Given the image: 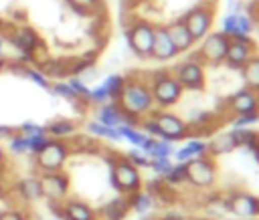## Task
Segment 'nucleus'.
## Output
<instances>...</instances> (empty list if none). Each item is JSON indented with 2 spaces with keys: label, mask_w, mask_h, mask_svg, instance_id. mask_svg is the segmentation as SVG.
<instances>
[{
  "label": "nucleus",
  "mask_w": 259,
  "mask_h": 220,
  "mask_svg": "<svg viewBox=\"0 0 259 220\" xmlns=\"http://www.w3.org/2000/svg\"><path fill=\"white\" fill-rule=\"evenodd\" d=\"M115 103L121 107V111L134 119H142L144 115L154 111V99L150 93V85H146L140 79H130L123 83V89Z\"/></svg>",
  "instance_id": "f257e3e1"
},
{
  "label": "nucleus",
  "mask_w": 259,
  "mask_h": 220,
  "mask_svg": "<svg viewBox=\"0 0 259 220\" xmlns=\"http://www.w3.org/2000/svg\"><path fill=\"white\" fill-rule=\"evenodd\" d=\"M182 91H184L182 85L178 83V79L170 71H156L152 75L150 93H152L154 105H158L160 109L176 105L182 97Z\"/></svg>",
  "instance_id": "f03ea898"
},
{
  "label": "nucleus",
  "mask_w": 259,
  "mask_h": 220,
  "mask_svg": "<svg viewBox=\"0 0 259 220\" xmlns=\"http://www.w3.org/2000/svg\"><path fill=\"white\" fill-rule=\"evenodd\" d=\"M109 166H111V172H109V180H111V186L121 192V194H134L138 190H142V174H140V168H136L127 157H109Z\"/></svg>",
  "instance_id": "7ed1b4c3"
},
{
  "label": "nucleus",
  "mask_w": 259,
  "mask_h": 220,
  "mask_svg": "<svg viewBox=\"0 0 259 220\" xmlns=\"http://www.w3.org/2000/svg\"><path fill=\"white\" fill-rule=\"evenodd\" d=\"M71 145L63 139H49L47 145L34 153V168L38 174L42 172H61L69 159Z\"/></svg>",
  "instance_id": "20e7f679"
},
{
  "label": "nucleus",
  "mask_w": 259,
  "mask_h": 220,
  "mask_svg": "<svg viewBox=\"0 0 259 220\" xmlns=\"http://www.w3.org/2000/svg\"><path fill=\"white\" fill-rule=\"evenodd\" d=\"M152 121L156 125V131H158V139H164V141H178V139H184L190 131L188 123L184 119H180L176 113H170V111H152Z\"/></svg>",
  "instance_id": "39448f33"
},
{
  "label": "nucleus",
  "mask_w": 259,
  "mask_h": 220,
  "mask_svg": "<svg viewBox=\"0 0 259 220\" xmlns=\"http://www.w3.org/2000/svg\"><path fill=\"white\" fill-rule=\"evenodd\" d=\"M184 170H186V182L198 190H206L217 182V163L208 155L184 161Z\"/></svg>",
  "instance_id": "423d86ee"
},
{
  "label": "nucleus",
  "mask_w": 259,
  "mask_h": 220,
  "mask_svg": "<svg viewBox=\"0 0 259 220\" xmlns=\"http://www.w3.org/2000/svg\"><path fill=\"white\" fill-rule=\"evenodd\" d=\"M38 182H40L42 198L49 202V206L61 204L63 200H67L71 180L63 170L61 172H42V174H38Z\"/></svg>",
  "instance_id": "0eeeda50"
},
{
  "label": "nucleus",
  "mask_w": 259,
  "mask_h": 220,
  "mask_svg": "<svg viewBox=\"0 0 259 220\" xmlns=\"http://www.w3.org/2000/svg\"><path fill=\"white\" fill-rule=\"evenodd\" d=\"M127 44L140 59H148L154 46V24H150L148 20L134 22L127 28Z\"/></svg>",
  "instance_id": "6e6552de"
},
{
  "label": "nucleus",
  "mask_w": 259,
  "mask_h": 220,
  "mask_svg": "<svg viewBox=\"0 0 259 220\" xmlns=\"http://www.w3.org/2000/svg\"><path fill=\"white\" fill-rule=\"evenodd\" d=\"M172 75L178 79L182 89H190V91H202L204 89L206 75H204V67L198 59H188V61L178 63Z\"/></svg>",
  "instance_id": "1a4fd4ad"
},
{
  "label": "nucleus",
  "mask_w": 259,
  "mask_h": 220,
  "mask_svg": "<svg viewBox=\"0 0 259 220\" xmlns=\"http://www.w3.org/2000/svg\"><path fill=\"white\" fill-rule=\"evenodd\" d=\"M229 46V36L223 32H208L202 38V44L194 57H198L200 63L206 65H221L225 63V52Z\"/></svg>",
  "instance_id": "9d476101"
},
{
  "label": "nucleus",
  "mask_w": 259,
  "mask_h": 220,
  "mask_svg": "<svg viewBox=\"0 0 259 220\" xmlns=\"http://www.w3.org/2000/svg\"><path fill=\"white\" fill-rule=\"evenodd\" d=\"M227 210L241 220H255L259 218V198L249 192H233L225 198Z\"/></svg>",
  "instance_id": "9b49d317"
},
{
  "label": "nucleus",
  "mask_w": 259,
  "mask_h": 220,
  "mask_svg": "<svg viewBox=\"0 0 259 220\" xmlns=\"http://www.w3.org/2000/svg\"><path fill=\"white\" fill-rule=\"evenodd\" d=\"M182 24L186 26V30L190 32V36L196 40H202L208 32H210V26H212V12L206 8V6H194L190 8L182 18Z\"/></svg>",
  "instance_id": "f8f14e48"
},
{
  "label": "nucleus",
  "mask_w": 259,
  "mask_h": 220,
  "mask_svg": "<svg viewBox=\"0 0 259 220\" xmlns=\"http://www.w3.org/2000/svg\"><path fill=\"white\" fill-rule=\"evenodd\" d=\"M51 208L61 220H99L97 210L77 198H67L61 204H53Z\"/></svg>",
  "instance_id": "ddd939ff"
},
{
  "label": "nucleus",
  "mask_w": 259,
  "mask_h": 220,
  "mask_svg": "<svg viewBox=\"0 0 259 220\" xmlns=\"http://www.w3.org/2000/svg\"><path fill=\"white\" fill-rule=\"evenodd\" d=\"M255 54H257V46L251 40V36L229 38V46H227V52H225V63L233 69H241Z\"/></svg>",
  "instance_id": "4468645a"
},
{
  "label": "nucleus",
  "mask_w": 259,
  "mask_h": 220,
  "mask_svg": "<svg viewBox=\"0 0 259 220\" xmlns=\"http://www.w3.org/2000/svg\"><path fill=\"white\" fill-rule=\"evenodd\" d=\"M95 121H99L107 127H119V125H138L140 119L125 115L115 101H109V103H103L97 107V119Z\"/></svg>",
  "instance_id": "2eb2a0df"
},
{
  "label": "nucleus",
  "mask_w": 259,
  "mask_h": 220,
  "mask_svg": "<svg viewBox=\"0 0 259 220\" xmlns=\"http://www.w3.org/2000/svg\"><path fill=\"white\" fill-rule=\"evenodd\" d=\"M178 54L176 46L172 44L168 32H166V26L160 24V26H154V46H152V59L156 61H172L174 57Z\"/></svg>",
  "instance_id": "dca6fc26"
},
{
  "label": "nucleus",
  "mask_w": 259,
  "mask_h": 220,
  "mask_svg": "<svg viewBox=\"0 0 259 220\" xmlns=\"http://www.w3.org/2000/svg\"><path fill=\"white\" fill-rule=\"evenodd\" d=\"M229 109L235 115H245V113H255L259 111V93L253 89H241L229 99Z\"/></svg>",
  "instance_id": "f3484780"
},
{
  "label": "nucleus",
  "mask_w": 259,
  "mask_h": 220,
  "mask_svg": "<svg viewBox=\"0 0 259 220\" xmlns=\"http://www.w3.org/2000/svg\"><path fill=\"white\" fill-rule=\"evenodd\" d=\"M253 30V22L249 16L245 14H227L223 18V34H227L229 38H237V36H249Z\"/></svg>",
  "instance_id": "a211bd4d"
},
{
  "label": "nucleus",
  "mask_w": 259,
  "mask_h": 220,
  "mask_svg": "<svg viewBox=\"0 0 259 220\" xmlns=\"http://www.w3.org/2000/svg\"><path fill=\"white\" fill-rule=\"evenodd\" d=\"M130 212H132V208H130L127 196H115L99 208L97 216H99V220H123Z\"/></svg>",
  "instance_id": "6ab92c4d"
},
{
  "label": "nucleus",
  "mask_w": 259,
  "mask_h": 220,
  "mask_svg": "<svg viewBox=\"0 0 259 220\" xmlns=\"http://www.w3.org/2000/svg\"><path fill=\"white\" fill-rule=\"evenodd\" d=\"M164 26H166V32H168V36H170V40H172V44L176 46L178 52H186V50L192 48L194 38L190 36V32L182 24V20H174V22L164 24Z\"/></svg>",
  "instance_id": "aec40b11"
},
{
  "label": "nucleus",
  "mask_w": 259,
  "mask_h": 220,
  "mask_svg": "<svg viewBox=\"0 0 259 220\" xmlns=\"http://www.w3.org/2000/svg\"><path fill=\"white\" fill-rule=\"evenodd\" d=\"M16 194L20 196L22 202L30 204L36 200H42V192H40V182L38 176H24L16 182Z\"/></svg>",
  "instance_id": "412c9836"
},
{
  "label": "nucleus",
  "mask_w": 259,
  "mask_h": 220,
  "mask_svg": "<svg viewBox=\"0 0 259 220\" xmlns=\"http://www.w3.org/2000/svg\"><path fill=\"white\" fill-rule=\"evenodd\" d=\"M202 155H208V149H206V141L202 139H190L186 141L182 147L174 149V157L184 163V161H190L194 157H202Z\"/></svg>",
  "instance_id": "4be33fe9"
},
{
  "label": "nucleus",
  "mask_w": 259,
  "mask_h": 220,
  "mask_svg": "<svg viewBox=\"0 0 259 220\" xmlns=\"http://www.w3.org/2000/svg\"><path fill=\"white\" fill-rule=\"evenodd\" d=\"M150 159H158V157H170L174 155V147L170 141H164V139H158V137H150L144 141V145L140 147Z\"/></svg>",
  "instance_id": "5701e85b"
},
{
  "label": "nucleus",
  "mask_w": 259,
  "mask_h": 220,
  "mask_svg": "<svg viewBox=\"0 0 259 220\" xmlns=\"http://www.w3.org/2000/svg\"><path fill=\"white\" fill-rule=\"evenodd\" d=\"M206 149L210 155H223V153L237 149V143H235V137L231 131H223V133L212 135L210 141H206Z\"/></svg>",
  "instance_id": "b1692460"
},
{
  "label": "nucleus",
  "mask_w": 259,
  "mask_h": 220,
  "mask_svg": "<svg viewBox=\"0 0 259 220\" xmlns=\"http://www.w3.org/2000/svg\"><path fill=\"white\" fill-rule=\"evenodd\" d=\"M45 131L51 139H63L65 141L77 133V123L71 119H55L45 127Z\"/></svg>",
  "instance_id": "393cba45"
},
{
  "label": "nucleus",
  "mask_w": 259,
  "mask_h": 220,
  "mask_svg": "<svg viewBox=\"0 0 259 220\" xmlns=\"http://www.w3.org/2000/svg\"><path fill=\"white\" fill-rule=\"evenodd\" d=\"M127 200H130V208H132L136 214H140V216L150 214V212L154 210V204H156V200L152 198V194H150L148 190H138V192L130 194Z\"/></svg>",
  "instance_id": "a878e982"
},
{
  "label": "nucleus",
  "mask_w": 259,
  "mask_h": 220,
  "mask_svg": "<svg viewBox=\"0 0 259 220\" xmlns=\"http://www.w3.org/2000/svg\"><path fill=\"white\" fill-rule=\"evenodd\" d=\"M87 133L91 137H99V139H109V141H121L119 129L117 127H107L99 121H89L87 123Z\"/></svg>",
  "instance_id": "bb28decb"
},
{
  "label": "nucleus",
  "mask_w": 259,
  "mask_h": 220,
  "mask_svg": "<svg viewBox=\"0 0 259 220\" xmlns=\"http://www.w3.org/2000/svg\"><path fill=\"white\" fill-rule=\"evenodd\" d=\"M243 79H245V85L253 91H259V57H251L243 67Z\"/></svg>",
  "instance_id": "cd10ccee"
},
{
  "label": "nucleus",
  "mask_w": 259,
  "mask_h": 220,
  "mask_svg": "<svg viewBox=\"0 0 259 220\" xmlns=\"http://www.w3.org/2000/svg\"><path fill=\"white\" fill-rule=\"evenodd\" d=\"M6 149H8L10 155H16V157L28 155V141H26V137H24L22 133L14 131V133L6 139Z\"/></svg>",
  "instance_id": "c85d7f7f"
},
{
  "label": "nucleus",
  "mask_w": 259,
  "mask_h": 220,
  "mask_svg": "<svg viewBox=\"0 0 259 220\" xmlns=\"http://www.w3.org/2000/svg\"><path fill=\"white\" fill-rule=\"evenodd\" d=\"M117 129H119L121 139L130 141L134 147H142V145H144V141L148 139V135H146L142 129H138L136 125H119Z\"/></svg>",
  "instance_id": "c756f323"
},
{
  "label": "nucleus",
  "mask_w": 259,
  "mask_h": 220,
  "mask_svg": "<svg viewBox=\"0 0 259 220\" xmlns=\"http://www.w3.org/2000/svg\"><path fill=\"white\" fill-rule=\"evenodd\" d=\"M123 83H125V79H123L121 75H109L101 85L105 87V91H107L109 99H111V101H115V99L119 97L121 89H123Z\"/></svg>",
  "instance_id": "7c9ffc66"
},
{
  "label": "nucleus",
  "mask_w": 259,
  "mask_h": 220,
  "mask_svg": "<svg viewBox=\"0 0 259 220\" xmlns=\"http://www.w3.org/2000/svg\"><path fill=\"white\" fill-rule=\"evenodd\" d=\"M22 75L26 77V79H30L34 85H38V87H42V89H47V91H51V81H49V77L40 71V69H32V67H22Z\"/></svg>",
  "instance_id": "2f4dec72"
},
{
  "label": "nucleus",
  "mask_w": 259,
  "mask_h": 220,
  "mask_svg": "<svg viewBox=\"0 0 259 220\" xmlns=\"http://www.w3.org/2000/svg\"><path fill=\"white\" fill-rule=\"evenodd\" d=\"M51 93H55V95H59L61 99H67V101H71V103H79V101H81V99L75 97V93L71 91V87H69L67 81L51 83Z\"/></svg>",
  "instance_id": "473e14b6"
},
{
  "label": "nucleus",
  "mask_w": 259,
  "mask_h": 220,
  "mask_svg": "<svg viewBox=\"0 0 259 220\" xmlns=\"http://www.w3.org/2000/svg\"><path fill=\"white\" fill-rule=\"evenodd\" d=\"M164 182H166L168 186L184 184V182H186V170H184V163H174L172 170L164 176Z\"/></svg>",
  "instance_id": "72a5a7b5"
},
{
  "label": "nucleus",
  "mask_w": 259,
  "mask_h": 220,
  "mask_svg": "<svg viewBox=\"0 0 259 220\" xmlns=\"http://www.w3.org/2000/svg\"><path fill=\"white\" fill-rule=\"evenodd\" d=\"M67 83H69V87H71V91L75 93L77 99L87 101V97H89V87H87V83H85L83 79H79V77H71Z\"/></svg>",
  "instance_id": "f704fd0d"
},
{
  "label": "nucleus",
  "mask_w": 259,
  "mask_h": 220,
  "mask_svg": "<svg viewBox=\"0 0 259 220\" xmlns=\"http://www.w3.org/2000/svg\"><path fill=\"white\" fill-rule=\"evenodd\" d=\"M87 101L93 103V105H103V103H109L111 99H109L105 87H103V85H97V87L89 89V97H87Z\"/></svg>",
  "instance_id": "c9c22d12"
},
{
  "label": "nucleus",
  "mask_w": 259,
  "mask_h": 220,
  "mask_svg": "<svg viewBox=\"0 0 259 220\" xmlns=\"http://www.w3.org/2000/svg\"><path fill=\"white\" fill-rule=\"evenodd\" d=\"M172 159L170 157H158V159H150V168H152V172L156 174V176H166L170 170H172Z\"/></svg>",
  "instance_id": "e433bc0d"
},
{
  "label": "nucleus",
  "mask_w": 259,
  "mask_h": 220,
  "mask_svg": "<svg viewBox=\"0 0 259 220\" xmlns=\"http://www.w3.org/2000/svg\"><path fill=\"white\" fill-rule=\"evenodd\" d=\"M75 10L87 14V12H95L101 6V0H67Z\"/></svg>",
  "instance_id": "4c0bfd02"
},
{
  "label": "nucleus",
  "mask_w": 259,
  "mask_h": 220,
  "mask_svg": "<svg viewBox=\"0 0 259 220\" xmlns=\"http://www.w3.org/2000/svg\"><path fill=\"white\" fill-rule=\"evenodd\" d=\"M257 121H259V111H255V113H245V115H237L235 121H233V129H245V127H249V125H253V123H257Z\"/></svg>",
  "instance_id": "58836bf2"
},
{
  "label": "nucleus",
  "mask_w": 259,
  "mask_h": 220,
  "mask_svg": "<svg viewBox=\"0 0 259 220\" xmlns=\"http://www.w3.org/2000/svg\"><path fill=\"white\" fill-rule=\"evenodd\" d=\"M125 157H127L136 168H148V166H150V157H148L140 147H134Z\"/></svg>",
  "instance_id": "ea45409f"
},
{
  "label": "nucleus",
  "mask_w": 259,
  "mask_h": 220,
  "mask_svg": "<svg viewBox=\"0 0 259 220\" xmlns=\"http://www.w3.org/2000/svg\"><path fill=\"white\" fill-rule=\"evenodd\" d=\"M16 131H18V133H22V135H26V137L47 133V131H45V125H38V123H34V121H24Z\"/></svg>",
  "instance_id": "a19ab883"
},
{
  "label": "nucleus",
  "mask_w": 259,
  "mask_h": 220,
  "mask_svg": "<svg viewBox=\"0 0 259 220\" xmlns=\"http://www.w3.org/2000/svg\"><path fill=\"white\" fill-rule=\"evenodd\" d=\"M0 220H26V216L18 208H6V210H0Z\"/></svg>",
  "instance_id": "79ce46f5"
},
{
  "label": "nucleus",
  "mask_w": 259,
  "mask_h": 220,
  "mask_svg": "<svg viewBox=\"0 0 259 220\" xmlns=\"http://www.w3.org/2000/svg\"><path fill=\"white\" fill-rule=\"evenodd\" d=\"M14 131H16V129L10 127V125H0V141H6Z\"/></svg>",
  "instance_id": "37998d69"
},
{
  "label": "nucleus",
  "mask_w": 259,
  "mask_h": 220,
  "mask_svg": "<svg viewBox=\"0 0 259 220\" xmlns=\"http://www.w3.org/2000/svg\"><path fill=\"white\" fill-rule=\"evenodd\" d=\"M162 220H186V218L182 214H178V212H166Z\"/></svg>",
  "instance_id": "c03bdc74"
},
{
  "label": "nucleus",
  "mask_w": 259,
  "mask_h": 220,
  "mask_svg": "<svg viewBox=\"0 0 259 220\" xmlns=\"http://www.w3.org/2000/svg\"><path fill=\"white\" fill-rule=\"evenodd\" d=\"M6 168V151H4V147L0 145V172Z\"/></svg>",
  "instance_id": "a18cd8bd"
},
{
  "label": "nucleus",
  "mask_w": 259,
  "mask_h": 220,
  "mask_svg": "<svg viewBox=\"0 0 259 220\" xmlns=\"http://www.w3.org/2000/svg\"><path fill=\"white\" fill-rule=\"evenodd\" d=\"M2 54H4V38L0 36V59H2Z\"/></svg>",
  "instance_id": "49530a36"
},
{
  "label": "nucleus",
  "mask_w": 259,
  "mask_h": 220,
  "mask_svg": "<svg viewBox=\"0 0 259 220\" xmlns=\"http://www.w3.org/2000/svg\"><path fill=\"white\" fill-rule=\"evenodd\" d=\"M219 220H229V218H219Z\"/></svg>",
  "instance_id": "de8ad7c7"
},
{
  "label": "nucleus",
  "mask_w": 259,
  "mask_h": 220,
  "mask_svg": "<svg viewBox=\"0 0 259 220\" xmlns=\"http://www.w3.org/2000/svg\"><path fill=\"white\" fill-rule=\"evenodd\" d=\"M0 26H2V22H0Z\"/></svg>",
  "instance_id": "09e8293b"
},
{
  "label": "nucleus",
  "mask_w": 259,
  "mask_h": 220,
  "mask_svg": "<svg viewBox=\"0 0 259 220\" xmlns=\"http://www.w3.org/2000/svg\"><path fill=\"white\" fill-rule=\"evenodd\" d=\"M57 220H61V218H57Z\"/></svg>",
  "instance_id": "8fccbe9b"
},
{
  "label": "nucleus",
  "mask_w": 259,
  "mask_h": 220,
  "mask_svg": "<svg viewBox=\"0 0 259 220\" xmlns=\"http://www.w3.org/2000/svg\"><path fill=\"white\" fill-rule=\"evenodd\" d=\"M257 161H259V159H257Z\"/></svg>",
  "instance_id": "3c124183"
}]
</instances>
